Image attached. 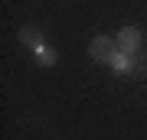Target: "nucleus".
Returning <instances> with one entry per match:
<instances>
[{
	"label": "nucleus",
	"instance_id": "f257e3e1",
	"mask_svg": "<svg viewBox=\"0 0 147 140\" xmlns=\"http://www.w3.org/2000/svg\"><path fill=\"white\" fill-rule=\"evenodd\" d=\"M88 56L95 62H101V65H111L115 56H118V39L115 36H95L88 42Z\"/></svg>",
	"mask_w": 147,
	"mask_h": 140
},
{
	"label": "nucleus",
	"instance_id": "f03ea898",
	"mask_svg": "<svg viewBox=\"0 0 147 140\" xmlns=\"http://www.w3.org/2000/svg\"><path fill=\"white\" fill-rule=\"evenodd\" d=\"M115 39H118V52H124V56H134L137 46H141V33H137L134 26H124Z\"/></svg>",
	"mask_w": 147,
	"mask_h": 140
},
{
	"label": "nucleus",
	"instance_id": "7ed1b4c3",
	"mask_svg": "<svg viewBox=\"0 0 147 140\" xmlns=\"http://www.w3.org/2000/svg\"><path fill=\"white\" fill-rule=\"evenodd\" d=\"M20 42H23L26 49L39 52V49H42V33L36 29V26H23V29H20Z\"/></svg>",
	"mask_w": 147,
	"mask_h": 140
},
{
	"label": "nucleus",
	"instance_id": "20e7f679",
	"mask_svg": "<svg viewBox=\"0 0 147 140\" xmlns=\"http://www.w3.org/2000/svg\"><path fill=\"white\" fill-rule=\"evenodd\" d=\"M131 56H124V52H118L115 56V62H111V68H115V72H131Z\"/></svg>",
	"mask_w": 147,
	"mask_h": 140
},
{
	"label": "nucleus",
	"instance_id": "39448f33",
	"mask_svg": "<svg viewBox=\"0 0 147 140\" xmlns=\"http://www.w3.org/2000/svg\"><path fill=\"white\" fill-rule=\"evenodd\" d=\"M36 62H39V65H46V68H49V65H56V52L42 46V49L36 52Z\"/></svg>",
	"mask_w": 147,
	"mask_h": 140
}]
</instances>
